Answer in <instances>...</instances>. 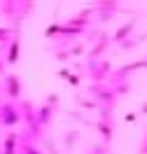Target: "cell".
<instances>
[{
    "label": "cell",
    "mask_w": 147,
    "mask_h": 154,
    "mask_svg": "<svg viewBox=\"0 0 147 154\" xmlns=\"http://www.w3.org/2000/svg\"><path fill=\"white\" fill-rule=\"evenodd\" d=\"M133 26H136V19H131V21L126 23V26H124V28H119V30H117V40H124V38H128V33L133 30Z\"/></svg>",
    "instance_id": "6da1fadb"
},
{
    "label": "cell",
    "mask_w": 147,
    "mask_h": 154,
    "mask_svg": "<svg viewBox=\"0 0 147 154\" xmlns=\"http://www.w3.org/2000/svg\"><path fill=\"white\" fill-rule=\"evenodd\" d=\"M126 122H136V112H128V115H126Z\"/></svg>",
    "instance_id": "3957f363"
},
{
    "label": "cell",
    "mask_w": 147,
    "mask_h": 154,
    "mask_svg": "<svg viewBox=\"0 0 147 154\" xmlns=\"http://www.w3.org/2000/svg\"><path fill=\"white\" fill-rule=\"evenodd\" d=\"M138 154H147V133H145V138H142V145H140Z\"/></svg>",
    "instance_id": "7a4b0ae2"
},
{
    "label": "cell",
    "mask_w": 147,
    "mask_h": 154,
    "mask_svg": "<svg viewBox=\"0 0 147 154\" xmlns=\"http://www.w3.org/2000/svg\"><path fill=\"white\" fill-rule=\"evenodd\" d=\"M142 112H145V115H147V103H145V105H142Z\"/></svg>",
    "instance_id": "277c9868"
}]
</instances>
